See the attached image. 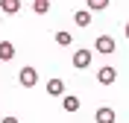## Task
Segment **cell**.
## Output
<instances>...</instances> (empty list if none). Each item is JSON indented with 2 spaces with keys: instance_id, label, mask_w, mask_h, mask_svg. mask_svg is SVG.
Returning a JSON list of instances; mask_svg holds the SVG:
<instances>
[{
  "instance_id": "cell-4",
  "label": "cell",
  "mask_w": 129,
  "mask_h": 123,
  "mask_svg": "<svg viewBox=\"0 0 129 123\" xmlns=\"http://www.w3.org/2000/svg\"><path fill=\"white\" fill-rule=\"evenodd\" d=\"M97 79H100V85H112L114 79H117V70H114V67H100V73H97Z\"/></svg>"
},
{
  "instance_id": "cell-5",
  "label": "cell",
  "mask_w": 129,
  "mask_h": 123,
  "mask_svg": "<svg viewBox=\"0 0 129 123\" xmlns=\"http://www.w3.org/2000/svg\"><path fill=\"white\" fill-rule=\"evenodd\" d=\"M94 120H97V123H114V108L100 106V108H97V114H94Z\"/></svg>"
},
{
  "instance_id": "cell-6",
  "label": "cell",
  "mask_w": 129,
  "mask_h": 123,
  "mask_svg": "<svg viewBox=\"0 0 129 123\" xmlns=\"http://www.w3.org/2000/svg\"><path fill=\"white\" fill-rule=\"evenodd\" d=\"M15 59V44L12 41H0V62H12Z\"/></svg>"
},
{
  "instance_id": "cell-13",
  "label": "cell",
  "mask_w": 129,
  "mask_h": 123,
  "mask_svg": "<svg viewBox=\"0 0 129 123\" xmlns=\"http://www.w3.org/2000/svg\"><path fill=\"white\" fill-rule=\"evenodd\" d=\"M71 32H64V29H62V32H56V44H62V47H68V44H71Z\"/></svg>"
},
{
  "instance_id": "cell-1",
  "label": "cell",
  "mask_w": 129,
  "mask_h": 123,
  "mask_svg": "<svg viewBox=\"0 0 129 123\" xmlns=\"http://www.w3.org/2000/svg\"><path fill=\"white\" fill-rule=\"evenodd\" d=\"M18 82H21V85H24V88H35V85H38V70H35V67H21V73H18Z\"/></svg>"
},
{
  "instance_id": "cell-12",
  "label": "cell",
  "mask_w": 129,
  "mask_h": 123,
  "mask_svg": "<svg viewBox=\"0 0 129 123\" xmlns=\"http://www.w3.org/2000/svg\"><path fill=\"white\" fill-rule=\"evenodd\" d=\"M85 3H88V12H103L109 6V0H85Z\"/></svg>"
},
{
  "instance_id": "cell-9",
  "label": "cell",
  "mask_w": 129,
  "mask_h": 123,
  "mask_svg": "<svg viewBox=\"0 0 129 123\" xmlns=\"http://www.w3.org/2000/svg\"><path fill=\"white\" fill-rule=\"evenodd\" d=\"M73 21H76V26H88L91 24V12L88 9H76L73 12Z\"/></svg>"
},
{
  "instance_id": "cell-8",
  "label": "cell",
  "mask_w": 129,
  "mask_h": 123,
  "mask_svg": "<svg viewBox=\"0 0 129 123\" xmlns=\"http://www.w3.org/2000/svg\"><path fill=\"white\" fill-rule=\"evenodd\" d=\"M0 9L6 15H18L21 12V0H0Z\"/></svg>"
},
{
  "instance_id": "cell-3",
  "label": "cell",
  "mask_w": 129,
  "mask_h": 123,
  "mask_svg": "<svg viewBox=\"0 0 129 123\" xmlns=\"http://www.w3.org/2000/svg\"><path fill=\"white\" fill-rule=\"evenodd\" d=\"M91 59H94V56H91V50H76V53H73V67H79V70H82V67L91 65Z\"/></svg>"
},
{
  "instance_id": "cell-11",
  "label": "cell",
  "mask_w": 129,
  "mask_h": 123,
  "mask_svg": "<svg viewBox=\"0 0 129 123\" xmlns=\"http://www.w3.org/2000/svg\"><path fill=\"white\" fill-rule=\"evenodd\" d=\"M32 12H38V15H47V12H50V0H35V3H32Z\"/></svg>"
},
{
  "instance_id": "cell-2",
  "label": "cell",
  "mask_w": 129,
  "mask_h": 123,
  "mask_svg": "<svg viewBox=\"0 0 129 123\" xmlns=\"http://www.w3.org/2000/svg\"><path fill=\"white\" fill-rule=\"evenodd\" d=\"M94 50H100L103 56H112L114 53V38L112 35H100V38L94 41Z\"/></svg>"
},
{
  "instance_id": "cell-7",
  "label": "cell",
  "mask_w": 129,
  "mask_h": 123,
  "mask_svg": "<svg viewBox=\"0 0 129 123\" xmlns=\"http://www.w3.org/2000/svg\"><path fill=\"white\" fill-rule=\"evenodd\" d=\"M47 94H50V97H62V94H64V82L53 76V79L47 82Z\"/></svg>"
},
{
  "instance_id": "cell-14",
  "label": "cell",
  "mask_w": 129,
  "mask_h": 123,
  "mask_svg": "<svg viewBox=\"0 0 129 123\" xmlns=\"http://www.w3.org/2000/svg\"><path fill=\"white\" fill-rule=\"evenodd\" d=\"M0 123H18V117H3Z\"/></svg>"
},
{
  "instance_id": "cell-10",
  "label": "cell",
  "mask_w": 129,
  "mask_h": 123,
  "mask_svg": "<svg viewBox=\"0 0 129 123\" xmlns=\"http://www.w3.org/2000/svg\"><path fill=\"white\" fill-rule=\"evenodd\" d=\"M62 108L64 111H79V97H64L62 100Z\"/></svg>"
},
{
  "instance_id": "cell-15",
  "label": "cell",
  "mask_w": 129,
  "mask_h": 123,
  "mask_svg": "<svg viewBox=\"0 0 129 123\" xmlns=\"http://www.w3.org/2000/svg\"><path fill=\"white\" fill-rule=\"evenodd\" d=\"M123 35H126V38H129V24H126V26H123Z\"/></svg>"
}]
</instances>
